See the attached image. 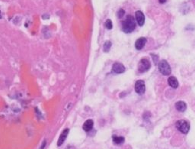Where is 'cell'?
<instances>
[{
	"instance_id": "obj_1",
	"label": "cell",
	"mask_w": 195,
	"mask_h": 149,
	"mask_svg": "<svg viewBox=\"0 0 195 149\" xmlns=\"http://www.w3.org/2000/svg\"><path fill=\"white\" fill-rule=\"evenodd\" d=\"M136 21L132 15H127L126 19L122 22V31L125 33H131L136 29Z\"/></svg>"
},
{
	"instance_id": "obj_2",
	"label": "cell",
	"mask_w": 195,
	"mask_h": 149,
	"mask_svg": "<svg viewBox=\"0 0 195 149\" xmlns=\"http://www.w3.org/2000/svg\"><path fill=\"white\" fill-rule=\"evenodd\" d=\"M159 70L164 76H168L171 73V69L169 63L165 60H162L159 63Z\"/></svg>"
},
{
	"instance_id": "obj_3",
	"label": "cell",
	"mask_w": 195,
	"mask_h": 149,
	"mask_svg": "<svg viewBox=\"0 0 195 149\" xmlns=\"http://www.w3.org/2000/svg\"><path fill=\"white\" fill-rule=\"evenodd\" d=\"M175 126H176L177 129L183 134H187L190 130V124L184 119L177 121Z\"/></svg>"
},
{
	"instance_id": "obj_4",
	"label": "cell",
	"mask_w": 195,
	"mask_h": 149,
	"mask_svg": "<svg viewBox=\"0 0 195 149\" xmlns=\"http://www.w3.org/2000/svg\"><path fill=\"white\" fill-rule=\"evenodd\" d=\"M151 67V63L148 59L143 58L140 60L138 64V70L140 73H145L148 71Z\"/></svg>"
},
{
	"instance_id": "obj_5",
	"label": "cell",
	"mask_w": 195,
	"mask_h": 149,
	"mask_svg": "<svg viewBox=\"0 0 195 149\" xmlns=\"http://www.w3.org/2000/svg\"><path fill=\"white\" fill-rule=\"evenodd\" d=\"M135 91L136 93H138L139 95H143L146 91V85H145V82L142 80H139L135 83Z\"/></svg>"
},
{
	"instance_id": "obj_6",
	"label": "cell",
	"mask_w": 195,
	"mask_h": 149,
	"mask_svg": "<svg viewBox=\"0 0 195 149\" xmlns=\"http://www.w3.org/2000/svg\"><path fill=\"white\" fill-rule=\"evenodd\" d=\"M135 16H136V21L137 24L139 25V26L142 27L145 23V15L143 12L140 11V10L136 11L135 12Z\"/></svg>"
},
{
	"instance_id": "obj_7",
	"label": "cell",
	"mask_w": 195,
	"mask_h": 149,
	"mask_svg": "<svg viewBox=\"0 0 195 149\" xmlns=\"http://www.w3.org/2000/svg\"><path fill=\"white\" fill-rule=\"evenodd\" d=\"M146 42H147V39H146V38L141 37V38H138V39L136 40V42H135V48H136V50L140 51V50H142L143 48H144Z\"/></svg>"
},
{
	"instance_id": "obj_8",
	"label": "cell",
	"mask_w": 195,
	"mask_h": 149,
	"mask_svg": "<svg viewBox=\"0 0 195 149\" xmlns=\"http://www.w3.org/2000/svg\"><path fill=\"white\" fill-rule=\"evenodd\" d=\"M112 70L115 73H122L125 71V67L121 63L116 62V63H114V65H113Z\"/></svg>"
},
{
	"instance_id": "obj_9",
	"label": "cell",
	"mask_w": 195,
	"mask_h": 149,
	"mask_svg": "<svg viewBox=\"0 0 195 149\" xmlns=\"http://www.w3.org/2000/svg\"><path fill=\"white\" fill-rule=\"evenodd\" d=\"M69 132H70V129H66L63 131L62 133H61L60 135V138L59 139H58V141H57V145L61 146L63 144V142L66 141V139H67Z\"/></svg>"
},
{
	"instance_id": "obj_10",
	"label": "cell",
	"mask_w": 195,
	"mask_h": 149,
	"mask_svg": "<svg viewBox=\"0 0 195 149\" xmlns=\"http://www.w3.org/2000/svg\"><path fill=\"white\" fill-rule=\"evenodd\" d=\"M93 125H94V122L92 120V119H88V120H86V122H84V124H83V130L85 131V132H90L91 130L92 129V128H93Z\"/></svg>"
},
{
	"instance_id": "obj_11",
	"label": "cell",
	"mask_w": 195,
	"mask_h": 149,
	"mask_svg": "<svg viewBox=\"0 0 195 149\" xmlns=\"http://www.w3.org/2000/svg\"><path fill=\"white\" fill-rule=\"evenodd\" d=\"M175 108L178 112H185L187 110V104L183 101H178L175 103Z\"/></svg>"
},
{
	"instance_id": "obj_12",
	"label": "cell",
	"mask_w": 195,
	"mask_h": 149,
	"mask_svg": "<svg viewBox=\"0 0 195 149\" xmlns=\"http://www.w3.org/2000/svg\"><path fill=\"white\" fill-rule=\"evenodd\" d=\"M168 85L173 89H177L178 87V81L176 77L174 76H170L168 80Z\"/></svg>"
},
{
	"instance_id": "obj_13",
	"label": "cell",
	"mask_w": 195,
	"mask_h": 149,
	"mask_svg": "<svg viewBox=\"0 0 195 149\" xmlns=\"http://www.w3.org/2000/svg\"><path fill=\"white\" fill-rule=\"evenodd\" d=\"M113 142L115 144H121L124 142L125 138L123 136H118V135H113L112 136Z\"/></svg>"
},
{
	"instance_id": "obj_14",
	"label": "cell",
	"mask_w": 195,
	"mask_h": 149,
	"mask_svg": "<svg viewBox=\"0 0 195 149\" xmlns=\"http://www.w3.org/2000/svg\"><path fill=\"white\" fill-rule=\"evenodd\" d=\"M111 48V42L110 41H107L105 43L103 47V49L105 52H108Z\"/></svg>"
},
{
	"instance_id": "obj_15",
	"label": "cell",
	"mask_w": 195,
	"mask_h": 149,
	"mask_svg": "<svg viewBox=\"0 0 195 149\" xmlns=\"http://www.w3.org/2000/svg\"><path fill=\"white\" fill-rule=\"evenodd\" d=\"M105 27H106V29H108V30H111V29H112L113 24H112V22H111V19H108V20L105 22Z\"/></svg>"
},
{
	"instance_id": "obj_16",
	"label": "cell",
	"mask_w": 195,
	"mask_h": 149,
	"mask_svg": "<svg viewBox=\"0 0 195 149\" xmlns=\"http://www.w3.org/2000/svg\"><path fill=\"white\" fill-rule=\"evenodd\" d=\"M124 14H125V11H124V9H122V8H121V9L118 12V17L119 18V19H121V18L124 15Z\"/></svg>"
},
{
	"instance_id": "obj_17",
	"label": "cell",
	"mask_w": 195,
	"mask_h": 149,
	"mask_svg": "<svg viewBox=\"0 0 195 149\" xmlns=\"http://www.w3.org/2000/svg\"><path fill=\"white\" fill-rule=\"evenodd\" d=\"M151 56H152V59H153V62L155 64H157L158 63V60H159V57L157 55H155L154 54H151Z\"/></svg>"
},
{
	"instance_id": "obj_18",
	"label": "cell",
	"mask_w": 195,
	"mask_h": 149,
	"mask_svg": "<svg viewBox=\"0 0 195 149\" xmlns=\"http://www.w3.org/2000/svg\"><path fill=\"white\" fill-rule=\"evenodd\" d=\"M167 0H159V3H161V4H163V3H165V2H166Z\"/></svg>"
},
{
	"instance_id": "obj_19",
	"label": "cell",
	"mask_w": 195,
	"mask_h": 149,
	"mask_svg": "<svg viewBox=\"0 0 195 149\" xmlns=\"http://www.w3.org/2000/svg\"><path fill=\"white\" fill-rule=\"evenodd\" d=\"M45 144H46V141H43V144H42V146H41V148L44 149V147Z\"/></svg>"
}]
</instances>
